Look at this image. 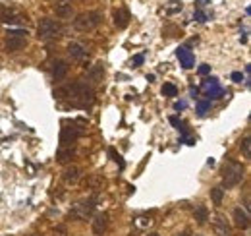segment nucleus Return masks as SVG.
Here are the masks:
<instances>
[{"label":"nucleus","mask_w":251,"mask_h":236,"mask_svg":"<svg viewBox=\"0 0 251 236\" xmlns=\"http://www.w3.org/2000/svg\"><path fill=\"white\" fill-rule=\"evenodd\" d=\"M83 134L81 128H76V126H64L62 132H60V143L62 145H72L79 136Z\"/></svg>","instance_id":"obj_7"},{"label":"nucleus","mask_w":251,"mask_h":236,"mask_svg":"<svg viewBox=\"0 0 251 236\" xmlns=\"http://www.w3.org/2000/svg\"><path fill=\"white\" fill-rule=\"evenodd\" d=\"M93 211H95V200H93V198H87V200L78 202V204L72 207L70 217L76 219V221H85V219H89V217L93 215Z\"/></svg>","instance_id":"obj_5"},{"label":"nucleus","mask_w":251,"mask_h":236,"mask_svg":"<svg viewBox=\"0 0 251 236\" xmlns=\"http://www.w3.org/2000/svg\"><path fill=\"white\" fill-rule=\"evenodd\" d=\"M234 225L238 229H242V231H246L250 227V215H248L246 209H242V207H236L234 209Z\"/></svg>","instance_id":"obj_11"},{"label":"nucleus","mask_w":251,"mask_h":236,"mask_svg":"<svg viewBox=\"0 0 251 236\" xmlns=\"http://www.w3.org/2000/svg\"><path fill=\"white\" fill-rule=\"evenodd\" d=\"M62 178H64L66 184H76V182H79V178H81V169H79L78 165H68V167L64 169Z\"/></svg>","instance_id":"obj_9"},{"label":"nucleus","mask_w":251,"mask_h":236,"mask_svg":"<svg viewBox=\"0 0 251 236\" xmlns=\"http://www.w3.org/2000/svg\"><path fill=\"white\" fill-rule=\"evenodd\" d=\"M27 45V31L23 29H12L6 35V50L8 52H17Z\"/></svg>","instance_id":"obj_6"},{"label":"nucleus","mask_w":251,"mask_h":236,"mask_svg":"<svg viewBox=\"0 0 251 236\" xmlns=\"http://www.w3.org/2000/svg\"><path fill=\"white\" fill-rule=\"evenodd\" d=\"M232 78H234L236 81H240V79H244V76H242L240 72H234V74H232Z\"/></svg>","instance_id":"obj_29"},{"label":"nucleus","mask_w":251,"mask_h":236,"mask_svg":"<svg viewBox=\"0 0 251 236\" xmlns=\"http://www.w3.org/2000/svg\"><path fill=\"white\" fill-rule=\"evenodd\" d=\"M85 184H87V186H91V188H97V186L101 184V176H91Z\"/></svg>","instance_id":"obj_25"},{"label":"nucleus","mask_w":251,"mask_h":236,"mask_svg":"<svg viewBox=\"0 0 251 236\" xmlns=\"http://www.w3.org/2000/svg\"><path fill=\"white\" fill-rule=\"evenodd\" d=\"M170 122H172V124H174V126H180V120H178V118H176V116H172V118H170Z\"/></svg>","instance_id":"obj_34"},{"label":"nucleus","mask_w":251,"mask_h":236,"mask_svg":"<svg viewBox=\"0 0 251 236\" xmlns=\"http://www.w3.org/2000/svg\"><path fill=\"white\" fill-rule=\"evenodd\" d=\"M178 58L182 60L184 68H191L193 66V56H191V52H188V48H180L178 50Z\"/></svg>","instance_id":"obj_20"},{"label":"nucleus","mask_w":251,"mask_h":236,"mask_svg":"<svg viewBox=\"0 0 251 236\" xmlns=\"http://www.w3.org/2000/svg\"><path fill=\"white\" fill-rule=\"evenodd\" d=\"M114 25H116L118 29H126V27L129 25V12H127L126 8H118V10L114 12Z\"/></svg>","instance_id":"obj_14"},{"label":"nucleus","mask_w":251,"mask_h":236,"mask_svg":"<svg viewBox=\"0 0 251 236\" xmlns=\"http://www.w3.org/2000/svg\"><path fill=\"white\" fill-rule=\"evenodd\" d=\"M199 72H201V74H207V72H209V66H207V64H203V66L199 68Z\"/></svg>","instance_id":"obj_31"},{"label":"nucleus","mask_w":251,"mask_h":236,"mask_svg":"<svg viewBox=\"0 0 251 236\" xmlns=\"http://www.w3.org/2000/svg\"><path fill=\"white\" fill-rule=\"evenodd\" d=\"M193 215H195V221H197L199 225H205V223L209 221V209H207L205 205H197V207L193 209Z\"/></svg>","instance_id":"obj_19"},{"label":"nucleus","mask_w":251,"mask_h":236,"mask_svg":"<svg viewBox=\"0 0 251 236\" xmlns=\"http://www.w3.org/2000/svg\"><path fill=\"white\" fill-rule=\"evenodd\" d=\"M141 62H143V56H141V54H137V56H135V58H133V66H135V68H137V66H139V64H141Z\"/></svg>","instance_id":"obj_28"},{"label":"nucleus","mask_w":251,"mask_h":236,"mask_svg":"<svg viewBox=\"0 0 251 236\" xmlns=\"http://www.w3.org/2000/svg\"><path fill=\"white\" fill-rule=\"evenodd\" d=\"M110 155H112V159H114V161H116L120 167H124V161H122V157H120V155H118L114 149H110Z\"/></svg>","instance_id":"obj_26"},{"label":"nucleus","mask_w":251,"mask_h":236,"mask_svg":"<svg viewBox=\"0 0 251 236\" xmlns=\"http://www.w3.org/2000/svg\"><path fill=\"white\" fill-rule=\"evenodd\" d=\"M195 16H197V17H199V21H205V14H203V12H197V14H195Z\"/></svg>","instance_id":"obj_33"},{"label":"nucleus","mask_w":251,"mask_h":236,"mask_svg":"<svg viewBox=\"0 0 251 236\" xmlns=\"http://www.w3.org/2000/svg\"><path fill=\"white\" fill-rule=\"evenodd\" d=\"M54 97L58 99H68L70 105L74 107H79V109H85L89 105H93L95 101V91L83 83V81H76L72 85H66V87H60L54 91Z\"/></svg>","instance_id":"obj_1"},{"label":"nucleus","mask_w":251,"mask_h":236,"mask_svg":"<svg viewBox=\"0 0 251 236\" xmlns=\"http://www.w3.org/2000/svg\"><path fill=\"white\" fill-rule=\"evenodd\" d=\"M68 54L74 58V60H83L87 56V48L81 45V43H70L68 45Z\"/></svg>","instance_id":"obj_13"},{"label":"nucleus","mask_w":251,"mask_h":236,"mask_svg":"<svg viewBox=\"0 0 251 236\" xmlns=\"http://www.w3.org/2000/svg\"><path fill=\"white\" fill-rule=\"evenodd\" d=\"M25 19H27V17H25L23 14L16 12L14 8L4 10V14H2V21H4V23H12V25H16V23H21V21H25Z\"/></svg>","instance_id":"obj_12"},{"label":"nucleus","mask_w":251,"mask_h":236,"mask_svg":"<svg viewBox=\"0 0 251 236\" xmlns=\"http://www.w3.org/2000/svg\"><path fill=\"white\" fill-rule=\"evenodd\" d=\"M180 10H182V2H178V0L170 2V6H166V12L168 14H174V12H180Z\"/></svg>","instance_id":"obj_24"},{"label":"nucleus","mask_w":251,"mask_h":236,"mask_svg":"<svg viewBox=\"0 0 251 236\" xmlns=\"http://www.w3.org/2000/svg\"><path fill=\"white\" fill-rule=\"evenodd\" d=\"M74 155H76V151H74L72 145H62L60 151L56 153V161H58L60 165H66V163H70V159H72Z\"/></svg>","instance_id":"obj_16"},{"label":"nucleus","mask_w":251,"mask_h":236,"mask_svg":"<svg viewBox=\"0 0 251 236\" xmlns=\"http://www.w3.org/2000/svg\"><path fill=\"white\" fill-rule=\"evenodd\" d=\"M149 223H151V221H147V219H139V221H137V225H139V227H147Z\"/></svg>","instance_id":"obj_30"},{"label":"nucleus","mask_w":251,"mask_h":236,"mask_svg":"<svg viewBox=\"0 0 251 236\" xmlns=\"http://www.w3.org/2000/svg\"><path fill=\"white\" fill-rule=\"evenodd\" d=\"M207 107H209L207 103H201V105H199V112H205V110H207Z\"/></svg>","instance_id":"obj_32"},{"label":"nucleus","mask_w":251,"mask_h":236,"mask_svg":"<svg viewBox=\"0 0 251 236\" xmlns=\"http://www.w3.org/2000/svg\"><path fill=\"white\" fill-rule=\"evenodd\" d=\"M149 236H160V235H157V233H151Z\"/></svg>","instance_id":"obj_35"},{"label":"nucleus","mask_w":251,"mask_h":236,"mask_svg":"<svg viewBox=\"0 0 251 236\" xmlns=\"http://www.w3.org/2000/svg\"><path fill=\"white\" fill-rule=\"evenodd\" d=\"M180 236H188V235H180Z\"/></svg>","instance_id":"obj_36"},{"label":"nucleus","mask_w":251,"mask_h":236,"mask_svg":"<svg viewBox=\"0 0 251 236\" xmlns=\"http://www.w3.org/2000/svg\"><path fill=\"white\" fill-rule=\"evenodd\" d=\"M240 149H242L244 157H246V159H250L251 157V140H250V136H246V138H244V142H242Z\"/></svg>","instance_id":"obj_22"},{"label":"nucleus","mask_w":251,"mask_h":236,"mask_svg":"<svg viewBox=\"0 0 251 236\" xmlns=\"http://www.w3.org/2000/svg\"><path fill=\"white\" fill-rule=\"evenodd\" d=\"M213 229H215L217 236H232V227H230V223L222 215H215Z\"/></svg>","instance_id":"obj_8"},{"label":"nucleus","mask_w":251,"mask_h":236,"mask_svg":"<svg viewBox=\"0 0 251 236\" xmlns=\"http://www.w3.org/2000/svg\"><path fill=\"white\" fill-rule=\"evenodd\" d=\"M101 21H103L101 12H83V14H79V16L74 19V27H76L78 31L87 33V31H93L95 27H99Z\"/></svg>","instance_id":"obj_3"},{"label":"nucleus","mask_w":251,"mask_h":236,"mask_svg":"<svg viewBox=\"0 0 251 236\" xmlns=\"http://www.w3.org/2000/svg\"><path fill=\"white\" fill-rule=\"evenodd\" d=\"M54 12H56V16L58 17H62V19H66V17H70L72 16V4L68 2V0H60V2H56V6H54Z\"/></svg>","instance_id":"obj_17"},{"label":"nucleus","mask_w":251,"mask_h":236,"mask_svg":"<svg viewBox=\"0 0 251 236\" xmlns=\"http://www.w3.org/2000/svg\"><path fill=\"white\" fill-rule=\"evenodd\" d=\"M103 76H105L103 64H95V66L89 70V79H91L93 83H101V81H103Z\"/></svg>","instance_id":"obj_18"},{"label":"nucleus","mask_w":251,"mask_h":236,"mask_svg":"<svg viewBox=\"0 0 251 236\" xmlns=\"http://www.w3.org/2000/svg\"><path fill=\"white\" fill-rule=\"evenodd\" d=\"M109 229V215L107 213H99L93 221V233L97 236H103Z\"/></svg>","instance_id":"obj_10"},{"label":"nucleus","mask_w":251,"mask_h":236,"mask_svg":"<svg viewBox=\"0 0 251 236\" xmlns=\"http://www.w3.org/2000/svg\"><path fill=\"white\" fill-rule=\"evenodd\" d=\"M68 233H66V227H56L54 229V236H66Z\"/></svg>","instance_id":"obj_27"},{"label":"nucleus","mask_w":251,"mask_h":236,"mask_svg":"<svg viewBox=\"0 0 251 236\" xmlns=\"http://www.w3.org/2000/svg\"><path fill=\"white\" fill-rule=\"evenodd\" d=\"M162 95H166V97H176V95H178V87H176L174 83H164Z\"/></svg>","instance_id":"obj_23"},{"label":"nucleus","mask_w":251,"mask_h":236,"mask_svg":"<svg viewBox=\"0 0 251 236\" xmlns=\"http://www.w3.org/2000/svg\"><path fill=\"white\" fill-rule=\"evenodd\" d=\"M211 198H213L215 205H220L222 204V198H224V190L222 188H213L211 190Z\"/></svg>","instance_id":"obj_21"},{"label":"nucleus","mask_w":251,"mask_h":236,"mask_svg":"<svg viewBox=\"0 0 251 236\" xmlns=\"http://www.w3.org/2000/svg\"><path fill=\"white\" fill-rule=\"evenodd\" d=\"M242 178H244V167L240 163H236V161H228L224 165V169H222V182H224V186L226 188H234V186H238L242 182Z\"/></svg>","instance_id":"obj_2"},{"label":"nucleus","mask_w":251,"mask_h":236,"mask_svg":"<svg viewBox=\"0 0 251 236\" xmlns=\"http://www.w3.org/2000/svg\"><path fill=\"white\" fill-rule=\"evenodd\" d=\"M62 35V25L56 21V19H50V17H43L39 27H37V37L43 39V41H50V39H56Z\"/></svg>","instance_id":"obj_4"},{"label":"nucleus","mask_w":251,"mask_h":236,"mask_svg":"<svg viewBox=\"0 0 251 236\" xmlns=\"http://www.w3.org/2000/svg\"><path fill=\"white\" fill-rule=\"evenodd\" d=\"M68 70H70V66H68V62H66V60H56V62H54V68H52V76H54V79H56V81L64 79V78H66V74H68Z\"/></svg>","instance_id":"obj_15"}]
</instances>
